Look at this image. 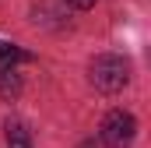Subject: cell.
I'll list each match as a JSON object with an SVG mask.
<instances>
[{
  "label": "cell",
  "mask_w": 151,
  "mask_h": 148,
  "mask_svg": "<svg viewBox=\"0 0 151 148\" xmlns=\"http://www.w3.org/2000/svg\"><path fill=\"white\" fill-rule=\"evenodd\" d=\"M127 81H130V67H127L123 57L106 53V57H95V60H91V85H95L99 92L113 95V92H119Z\"/></svg>",
  "instance_id": "obj_1"
},
{
  "label": "cell",
  "mask_w": 151,
  "mask_h": 148,
  "mask_svg": "<svg viewBox=\"0 0 151 148\" xmlns=\"http://www.w3.org/2000/svg\"><path fill=\"white\" fill-rule=\"evenodd\" d=\"M137 138V120L123 110H113L106 120H102V141L109 148H130Z\"/></svg>",
  "instance_id": "obj_2"
},
{
  "label": "cell",
  "mask_w": 151,
  "mask_h": 148,
  "mask_svg": "<svg viewBox=\"0 0 151 148\" xmlns=\"http://www.w3.org/2000/svg\"><path fill=\"white\" fill-rule=\"evenodd\" d=\"M21 95V78H18V71L14 67H4L0 71V99H18Z\"/></svg>",
  "instance_id": "obj_3"
},
{
  "label": "cell",
  "mask_w": 151,
  "mask_h": 148,
  "mask_svg": "<svg viewBox=\"0 0 151 148\" xmlns=\"http://www.w3.org/2000/svg\"><path fill=\"white\" fill-rule=\"evenodd\" d=\"M7 148H32V138H28L25 123L7 120Z\"/></svg>",
  "instance_id": "obj_4"
},
{
  "label": "cell",
  "mask_w": 151,
  "mask_h": 148,
  "mask_svg": "<svg viewBox=\"0 0 151 148\" xmlns=\"http://www.w3.org/2000/svg\"><path fill=\"white\" fill-rule=\"evenodd\" d=\"M21 60H28V53H25L21 46L0 42V71H4V67H14V64H21Z\"/></svg>",
  "instance_id": "obj_5"
},
{
  "label": "cell",
  "mask_w": 151,
  "mask_h": 148,
  "mask_svg": "<svg viewBox=\"0 0 151 148\" xmlns=\"http://www.w3.org/2000/svg\"><path fill=\"white\" fill-rule=\"evenodd\" d=\"M67 4H70V7H77V11H88L95 0H67Z\"/></svg>",
  "instance_id": "obj_6"
}]
</instances>
